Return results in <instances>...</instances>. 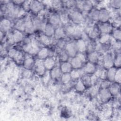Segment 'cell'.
<instances>
[{
  "label": "cell",
  "instance_id": "obj_1",
  "mask_svg": "<svg viewBox=\"0 0 121 121\" xmlns=\"http://www.w3.org/2000/svg\"><path fill=\"white\" fill-rule=\"evenodd\" d=\"M69 16L72 21L76 24H82L84 21V16L79 11L77 10L71 11Z\"/></svg>",
  "mask_w": 121,
  "mask_h": 121
},
{
  "label": "cell",
  "instance_id": "obj_2",
  "mask_svg": "<svg viewBox=\"0 0 121 121\" xmlns=\"http://www.w3.org/2000/svg\"><path fill=\"white\" fill-rule=\"evenodd\" d=\"M93 5L91 1H76L77 7L84 12H89L92 9Z\"/></svg>",
  "mask_w": 121,
  "mask_h": 121
},
{
  "label": "cell",
  "instance_id": "obj_3",
  "mask_svg": "<svg viewBox=\"0 0 121 121\" xmlns=\"http://www.w3.org/2000/svg\"><path fill=\"white\" fill-rule=\"evenodd\" d=\"M113 58L112 55L110 53H105L102 59V63L104 67L108 69L113 66Z\"/></svg>",
  "mask_w": 121,
  "mask_h": 121
},
{
  "label": "cell",
  "instance_id": "obj_4",
  "mask_svg": "<svg viewBox=\"0 0 121 121\" xmlns=\"http://www.w3.org/2000/svg\"><path fill=\"white\" fill-rule=\"evenodd\" d=\"M65 52L70 57H74L77 54V49L76 46V44L74 43H70L67 44L65 47Z\"/></svg>",
  "mask_w": 121,
  "mask_h": 121
},
{
  "label": "cell",
  "instance_id": "obj_5",
  "mask_svg": "<svg viewBox=\"0 0 121 121\" xmlns=\"http://www.w3.org/2000/svg\"><path fill=\"white\" fill-rule=\"evenodd\" d=\"M111 17L110 11L105 8L101 9L99 10L98 20L102 23L107 22Z\"/></svg>",
  "mask_w": 121,
  "mask_h": 121
},
{
  "label": "cell",
  "instance_id": "obj_6",
  "mask_svg": "<svg viewBox=\"0 0 121 121\" xmlns=\"http://www.w3.org/2000/svg\"><path fill=\"white\" fill-rule=\"evenodd\" d=\"M35 71L36 74L39 76H43L45 73L46 69L44 66L43 61H42L40 59L36 60L35 62Z\"/></svg>",
  "mask_w": 121,
  "mask_h": 121
},
{
  "label": "cell",
  "instance_id": "obj_7",
  "mask_svg": "<svg viewBox=\"0 0 121 121\" xmlns=\"http://www.w3.org/2000/svg\"><path fill=\"white\" fill-rule=\"evenodd\" d=\"M43 9V4L42 2L37 0L30 1V9L34 13L40 12Z\"/></svg>",
  "mask_w": 121,
  "mask_h": 121
},
{
  "label": "cell",
  "instance_id": "obj_8",
  "mask_svg": "<svg viewBox=\"0 0 121 121\" xmlns=\"http://www.w3.org/2000/svg\"><path fill=\"white\" fill-rule=\"evenodd\" d=\"M99 95L100 100L102 101L106 102L110 99L112 95L110 93L108 88H102L99 92Z\"/></svg>",
  "mask_w": 121,
  "mask_h": 121
},
{
  "label": "cell",
  "instance_id": "obj_9",
  "mask_svg": "<svg viewBox=\"0 0 121 121\" xmlns=\"http://www.w3.org/2000/svg\"><path fill=\"white\" fill-rule=\"evenodd\" d=\"M99 31L102 34H109L112 30V25L107 22L102 23L99 27Z\"/></svg>",
  "mask_w": 121,
  "mask_h": 121
},
{
  "label": "cell",
  "instance_id": "obj_10",
  "mask_svg": "<svg viewBox=\"0 0 121 121\" xmlns=\"http://www.w3.org/2000/svg\"><path fill=\"white\" fill-rule=\"evenodd\" d=\"M43 63L46 69L51 70L55 67V60L54 58L52 57H48L44 60Z\"/></svg>",
  "mask_w": 121,
  "mask_h": 121
},
{
  "label": "cell",
  "instance_id": "obj_11",
  "mask_svg": "<svg viewBox=\"0 0 121 121\" xmlns=\"http://www.w3.org/2000/svg\"><path fill=\"white\" fill-rule=\"evenodd\" d=\"M75 44L77 51L79 52L83 53L84 52L86 51V43L84 40L82 39H79L77 41Z\"/></svg>",
  "mask_w": 121,
  "mask_h": 121
},
{
  "label": "cell",
  "instance_id": "obj_12",
  "mask_svg": "<svg viewBox=\"0 0 121 121\" xmlns=\"http://www.w3.org/2000/svg\"><path fill=\"white\" fill-rule=\"evenodd\" d=\"M35 30L33 21L27 18L25 21V31L28 34H32Z\"/></svg>",
  "mask_w": 121,
  "mask_h": 121
},
{
  "label": "cell",
  "instance_id": "obj_13",
  "mask_svg": "<svg viewBox=\"0 0 121 121\" xmlns=\"http://www.w3.org/2000/svg\"><path fill=\"white\" fill-rule=\"evenodd\" d=\"M55 29L54 26L50 23H48L45 24L43 30L44 35L51 37L54 35Z\"/></svg>",
  "mask_w": 121,
  "mask_h": 121
},
{
  "label": "cell",
  "instance_id": "obj_14",
  "mask_svg": "<svg viewBox=\"0 0 121 121\" xmlns=\"http://www.w3.org/2000/svg\"><path fill=\"white\" fill-rule=\"evenodd\" d=\"M69 62L70 63L72 68L75 69L81 68L83 63L81 61V60L79 59H78L76 56L71 58L70 61Z\"/></svg>",
  "mask_w": 121,
  "mask_h": 121
},
{
  "label": "cell",
  "instance_id": "obj_15",
  "mask_svg": "<svg viewBox=\"0 0 121 121\" xmlns=\"http://www.w3.org/2000/svg\"><path fill=\"white\" fill-rule=\"evenodd\" d=\"M72 66L69 62H63L60 66V69L62 73H69L72 70Z\"/></svg>",
  "mask_w": 121,
  "mask_h": 121
},
{
  "label": "cell",
  "instance_id": "obj_16",
  "mask_svg": "<svg viewBox=\"0 0 121 121\" xmlns=\"http://www.w3.org/2000/svg\"><path fill=\"white\" fill-rule=\"evenodd\" d=\"M83 69H84L85 73L89 74H92L93 73H95L96 71V67L94 63H91L90 62H87Z\"/></svg>",
  "mask_w": 121,
  "mask_h": 121
},
{
  "label": "cell",
  "instance_id": "obj_17",
  "mask_svg": "<svg viewBox=\"0 0 121 121\" xmlns=\"http://www.w3.org/2000/svg\"><path fill=\"white\" fill-rule=\"evenodd\" d=\"M49 19V23L54 26H58L60 23V16L56 14H53L51 15Z\"/></svg>",
  "mask_w": 121,
  "mask_h": 121
},
{
  "label": "cell",
  "instance_id": "obj_18",
  "mask_svg": "<svg viewBox=\"0 0 121 121\" xmlns=\"http://www.w3.org/2000/svg\"><path fill=\"white\" fill-rule=\"evenodd\" d=\"M88 59L89 62L93 63L97 62L99 60V53L96 51H93L89 52L88 55Z\"/></svg>",
  "mask_w": 121,
  "mask_h": 121
},
{
  "label": "cell",
  "instance_id": "obj_19",
  "mask_svg": "<svg viewBox=\"0 0 121 121\" xmlns=\"http://www.w3.org/2000/svg\"><path fill=\"white\" fill-rule=\"evenodd\" d=\"M108 89L112 95H118L120 92V84L116 82L111 84Z\"/></svg>",
  "mask_w": 121,
  "mask_h": 121
},
{
  "label": "cell",
  "instance_id": "obj_20",
  "mask_svg": "<svg viewBox=\"0 0 121 121\" xmlns=\"http://www.w3.org/2000/svg\"><path fill=\"white\" fill-rule=\"evenodd\" d=\"M65 32L64 29L60 26L57 27L55 29L54 36L56 39L60 40L61 38L64 37L65 35Z\"/></svg>",
  "mask_w": 121,
  "mask_h": 121
},
{
  "label": "cell",
  "instance_id": "obj_21",
  "mask_svg": "<svg viewBox=\"0 0 121 121\" xmlns=\"http://www.w3.org/2000/svg\"><path fill=\"white\" fill-rule=\"evenodd\" d=\"M35 30H43L45 24L39 18H35L33 21Z\"/></svg>",
  "mask_w": 121,
  "mask_h": 121
},
{
  "label": "cell",
  "instance_id": "obj_22",
  "mask_svg": "<svg viewBox=\"0 0 121 121\" xmlns=\"http://www.w3.org/2000/svg\"><path fill=\"white\" fill-rule=\"evenodd\" d=\"M99 10L97 9H92L88 13L89 19L92 21H96L98 20Z\"/></svg>",
  "mask_w": 121,
  "mask_h": 121
},
{
  "label": "cell",
  "instance_id": "obj_23",
  "mask_svg": "<svg viewBox=\"0 0 121 121\" xmlns=\"http://www.w3.org/2000/svg\"><path fill=\"white\" fill-rule=\"evenodd\" d=\"M37 54V56L39 59L45 60L49 56V51L46 48H43L39 50Z\"/></svg>",
  "mask_w": 121,
  "mask_h": 121
},
{
  "label": "cell",
  "instance_id": "obj_24",
  "mask_svg": "<svg viewBox=\"0 0 121 121\" xmlns=\"http://www.w3.org/2000/svg\"><path fill=\"white\" fill-rule=\"evenodd\" d=\"M99 28H97L96 27L93 26L91 27L88 32L89 37L92 39L96 38L99 35Z\"/></svg>",
  "mask_w": 121,
  "mask_h": 121
},
{
  "label": "cell",
  "instance_id": "obj_25",
  "mask_svg": "<svg viewBox=\"0 0 121 121\" xmlns=\"http://www.w3.org/2000/svg\"><path fill=\"white\" fill-rule=\"evenodd\" d=\"M116 70L117 69H116V68L113 67L108 69L106 74V78H107V80H109L110 82L114 81V76L115 75Z\"/></svg>",
  "mask_w": 121,
  "mask_h": 121
},
{
  "label": "cell",
  "instance_id": "obj_26",
  "mask_svg": "<svg viewBox=\"0 0 121 121\" xmlns=\"http://www.w3.org/2000/svg\"><path fill=\"white\" fill-rule=\"evenodd\" d=\"M11 26L10 21L7 19H3L0 22L1 31H7L9 30Z\"/></svg>",
  "mask_w": 121,
  "mask_h": 121
},
{
  "label": "cell",
  "instance_id": "obj_27",
  "mask_svg": "<svg viewBox=\"0 0 121 121\" xmlns=\"http://www.w3.org/2000/svg\"><path fill=\"white\" fill-rule=\"evenodd\" d=\"M50 76L52 79H57L61 75V71L60 68L58 67H54L51 70Z\"/></svg>",
  "mask_w": 121,
  "mask_h": 121
},
{
  "label": "cell",
  "instance_id": "obj_28",
  "mask_svg": "<svg viewBox=\"0 0 121 121\" xmlns=\"http://www.w3.org/2000/svg\"><path fill=\"white\" fill-rule=\"evenodd\" d=\"M35 65V61L34 60L30 57H26L24 61V66L27 69H29L33 67Z\"/></svg>",
  "mask_w": 121,
  "mask_h": 121
},
{
  "label": "cell",
  "instance_id": "obj_29",
  "mask_svg": "<svg viewBox=\"0 0 121 121\" xmlns=\"http://www.w3.org/2000/svg\"><path fill=\"white\" fill-rule=\"evenodd\" d=\"M13 36L14 43H17L21 42L23 39V35L22 32L16 30L13 33Z\"/></svg>",
  "mask_w": 121,
  "mask_h": 121
},
{
  "label": "cell",
  "instance_id": "obj_30",
  "mask_svg": "<svg viewBox=\"0 0 121 121\" xmlns=\"http://www.w3.org/2000/svg\"><path fill=\"white\" fill-rule=\"evenodd\" d=\"M111 37L109 34H102L99 39V42L102 44H107L110 41Z\"/></svg>",
  "mask_w": 121,
  "mask_h": 121
},
{
  "label": "cell",
  "instance_id": "obj_31",
  "mask_svg": "<svg viewBox=\"0 0 121 121\" xmlns=\"http://www.w3.org/2000/svg\"><path fill=\"white\" fill-rule=\"evenodd\" d=\"M110 6L116 10L120 9L121 5V0H112L109 1Z\"/></svg>",
  "mask_w": 121,
  "mask_h": 121
},
{
  "label": "cell",
  "instance_id": "obj_32",
  "mask_svg": "<svg viewBox=\"0 0 121 121\" xmlns=\"http://www.w3.org/2000/svg\"><path fill=\"white\" fill-rule=\"evenodd\" d=\"M40 42L41 43H42L43 44H46V45L50 44L52 42V39L51 38V37L46 35L44 34L41 35V36L40 37Z\"/></svg>",
  "mask_w": 121,
  "mask_h": 121
},
{
  "label": "cell",
  "instance_id": "obj_33",
  "mask_svg": "<svg viewBox=\"0 0 121 121\" xmlns=\"http://www.w3.org/2000/svg\"><path fill=\"white\" fill-rule=\"evenodd\" d=\"M15 27L17 30L22 31H25V21L22 20H18L15 25Z\"/></svg>",
  "mask_w": 121,
  "mask_h": 121
},
{
  "label": "cell",
  "instance_id": "obj_34",
  "mask_svg": "<svg viewBox=\"0 0 121 121\" xmlns=\"http://www.w3.org/2000/svg\"><path fill=\"white\" fill-rule=\"evenodd\" d=\"M71 79L70 73H62L61 75V80L64 84L69 83Z\"/></svg>",
  "mask_w": 121,
  "mask_h": 121
},
{
  "label": "cell",
  "instance_id": "obj_35",
  "mask_svg": "<svg viewBox=\"0 0 121 121\" xmlns=\"http://www.w3.org/2000/svg\"><path fill=\"white\" fill-rule=\"evenodd\" d=\"M75 89L78 92H82L86 89V86L81 80L77 81L75 85Z\"/></svg>",
  "mask_w": 121,
  "mask_h": 121
},
{
  "label": "cell",
  "instance_id": "obj_36",
  "mask_svg": "<svg viewBox=\"0 0 121 121\" xmlns=\"http://www.w3.org/2000/svg\"><path fill=\"white\" fill-rule=\"evenodd\" d=\"M76 27L71 25H67L64 29L65 34L69 35H72L75 30Z\"/></svg>",
  "mask_w": 121,
  "mask_h": 121
},
{
  "label": "cell",
  "instance_id": "obj_37",
  "mask_svg": "<svg viewBox=\"0 0 121 121\" xmlns=\"http://www.w3.org/2000/svg\"><path fill=\"white\" fill-rule=\"evenodd\" d=\"M82 79L81 80L85 86H90L92 85L91 84V79H90V77L88 76H86V75H83L82 76Z\"/></svg>",
  "mask_w": 121,
  "mask_h": 121
},
{
  "label": "cell",
  "instance_id": "obj_38",
  "mask_svg": "<svg viewBox=\"0 0 121 121\" xmlns=\"http://www.w3.org/2000/svg\"><path fill=\"white\" fill-rule=\"evenodd\" d=\"M113 65L117 68H120L121 65V55L120 52L117 53L116 57L113 60Z\"/></svg>",
  "mask_w": 121,
  "mask_h": 121
},
{
  "label": "cell",
  "instance_id": "obj_39",
  "mask_svg": "<svg viewBox=\"0 0 121 121\" xmlns=\"http://www.w3.org/2000/svg\"><path fill=\"white\" fill-rule=\"evenodd\" d=\"M112 50L117 53L120 52L121 50V42L119 41H116L115 42H113L112 45Z\"/></svg>",
  "mask_w": 121,
  "mask_h": 121
},
{
  "label": "cell",
  "instance_id": "obj_40",
  "mask_svg": "<svg viewBox=\"0 0 121 121\" xmlns=\"http://www.w3.org/2000/svg\"><path fill=\"white\" fill-rule=\"evenodd\" d=\"M121 70L120 68H118V69H117L116 70L115 75L114 76V81L120 84L121 83Z\"/></svg>",
  "mask_w": 121,
  "mask_h": 121
},
{
  "label": "cell",
  "instance_id": "obj_41",
  "mask_svg": "<svg viewBox=\"0 0 121 121\" xmlns=\"http://www.w3.org/2000/svg\"><path fill=\"white\" fill-rule=\"evenodd\" d=\"M121 32L120 29H116L113 32L112 36L113 38L115 39L116 41H120L121 38Z\"/></svg>",
  "mask_w": 121,
  "mask_h": 121
},
{
  "label": "cell",
  "instance_id": "obj_42",
  "mask_svg": "<svg viewBox=\"0 0 121 121\" xmlns=\"http://www.w3.org/2000/svg\"><path fill=\"white\" fill-rule=\"evenodd\" d=\"M60 22L64 24H67L69 22V16L66 13H62L60 15Z\"/></svg>",
  "mask_w": 121,
  "mask_h": 121
},
{
  "label": "cell",
  "instance_id": "obj_43",
  "mask_svg": "<svg viewBox=\"0 0 121 121\" xmlns=\"http://www.w3.org/2000/svg\"><path fill=\"white\" fill-rule=\"evenodd\" d=\"M19 53V52H18L17 50L15 49H11L8 52L9 56L10 57L12 58H14L15 59Z\"/></svg>",
  "mask_w": 121,
  "mask_h": 121
},
{
  "label": "cell",
  "instance_id": "obj_44",
  "mask_svg": "<svg viewBox=\"0 0 121 121\" xmlns=\"http://www.w3.org/2000/svg\"><path fill=\"white\" fill-rule=\"evenodd\" d=\"M69 56H68V55L67 54V53L65 51L61 52L59 56L60 60L63 62L67 61L69 59Z\"/></svg>",
  "mask_w": 121,
  "mask_h": 121
},
{
  "label": "cell",
  "instance_id": "obj_45",
  "mask_svg": "<svg viewBox=\"0 0 121 121\" xmlns=\"http://www.w3.org/2000/svg\"><path fill=\"white\" fill-rule=\"evenodd\" d=\"M89 90V93L92 96H95L97 95L98 92V88L97 85H93Z\"/></svg>",
  "mask_w": 121,
  "mask_h": 121
},
{
  "label": "cell",
  "instance_id": "obj_46",
  "mask_svg": "<svg viewBox=\"0 0 121 121\" xmlns=\"http://www.w3.org/2000/svg\"><path fill=\"white\" fill-rule=\"evenodd\" d=\"M69 73L71 78V79H77L80 77V75L78 71V69H72Z\"/></svg>",
  "mask_w": 121,
  "mask_h": 121
},
{
  "label": "cell",
  "instance_id": "obj_47",
  "mask_svg": "<svg viewBox=\"0 0 121 121\" xmlns=\"http://www.w3.org/2000/svg\"><path fill=\"white\" fill-rule=\"evenodd\" d=\"M110 82L109 80L106 79H103L100 83V86L102 88H108L111 85Z\"/></svg>",
  "mask_w": 121,
  "mask_h": 121
},
{
  "label": "cell",
  "instance_id": "obj_48",
  "mask_svg": "<svg viewBox=\"0 0 121 121\" xmlns=\"http://www.w3.org/2000/svg\"><path fill=\"white\" fill-rule=\"evenodd\" d=\"M62 2L60 0H53L52 1V7L56 9H59L61 8L62 6Z\"/></svg>",
  "mask_w": 121,
  "mask_h": 121
},
{
  "label": "cell",
  "instance_id": "obj_49",
  "mask_svg": "<svg viewBox=\"0 0 121 121\" xmlns=\"http://www.w3.org/2000/svg\"><path fill=\"white\" fill-rule=\"evenodd\" d=\"M82 35V33L81 29L80 28L76 27L75 31L74 32L72 35H73L75 37H80Z\"/></svg>",
  "mask_w": 121,
  "mask_h": 121
},
{
  "label": "cell",
  "instance_id": "obj_50",
  "mask_svg": "<svg viewBox=\"0 0 121 121\" xmlns=\"http://www.w3.org/2000/svg\"><path fill=\"white\" fill-rule=\"evenodd\" d=\"M30 1H25L22 3L23 9L24 10H28L30 9Z\"/></svg>",
  "mask_w": 121,
  "mask_h": 121
},
{
  "label": "cell",
  "instance_id": "obj_51",
  "mask_svg": "<svg viewBox=\"0 0 121 121\" xmlns=\"http://www.w3.org/2000/svg\"><path fill=\"white\" fill-rule=\"evenodd\" d=\"M78 59H79L81 61L84 63L86 61V58L85 55L83 54V53H81V52H79L77 54V55H76Z\"/></svg>",
  "mask_w": 121,
  "mask_h": 121
},
{
  "label": "cell",
  "instance_id": "obj_52",
  "mask_svg": "<svg viewBox=\"0 0 121 121\" xmlns=\"http://www.w3.org/2000/svg\"><path fill=\"white\" fill-rule=\"evenodd\" d=\"M90 79H91V82L92 85H95V84L96 83L97 81H98V77H97L94 74L92 76H90Z\"/></svg>",
  "mask_w": 121,
  "mask_h": 121
},
{
  "label": "cell",
  "instance_id": "obj_53",
  "mask_svg": "<svg viewBox=\"0 0 121 121\" xmlns=\"http://www.w3.org/2000/svg\"><path fill=\"white\" fill-rule=\"evenodd\" d=\"M57 46L60 48V49H62L63 48L65 47V46H66V44H65V42L64 41L62 40H61V39H60L58 41V42L57 43Z\"/></svg>",
  "mask_w": 121,
  "mask_h": 121
},
{
  "label": "cell",
  "instance_id": "obj_54",
  "mask_svg": "<svg viewBox=\"0 0 121 121\" xmlns=\"http://www.w3.org/2000/svg\"><path fill=\"white\" fill-rule=\"evenodd\" d=\"M65 5L67 7H71L73 5H76V1H65Z\"/></svg>",
  "mask_w": 121,
  "mask_h": 121
},
{
  "label": "cell",
  "instance_id": "obj_55",
  "mask_svg": "<svg viewBox=\"0 0 121 121\" xmlns=\"http://www.w3.org/2000/svg\"><path fill=\"white\" fill-rule=\"evenodd\" d=\"M71 87V86L70 84V82L67 83V84H64V85L62 87L63 90V91H68L70 89Z\"/></svg>",
  "mask_w": 121,
  "mask_h": 121
},
{
  "label": "cell",
  "instance_id": "obj_56",
  "mask_svg": "<svg viewBox=\"0 0 121 121\" xmlns=\"http://www.w3.org/2000/svg\"><path fill=\"white\" fill-rule=\"evenodd\" d=\"M8 39L9 41V42L11 43H14V39H13V34H10L8 36Z\"/></svg>",
  "mask_w": 121,
  "mask_h": 121
},
{
  "label": "cell",
  "instance_id": "obj_57",
  "mask_svg": "<svg viewBox=\"0 0 121 121\" xmlns=\"http://www.w3.org/2000/svg\"><path fill=\"white\" fill-rule=\"evenodd\" d=\"M2 38H3V32L2 31H1L0 32V40H2Z\"/></svg>",
  "mask_w": 121,
  "mask_h": 121
}]
</instances>
